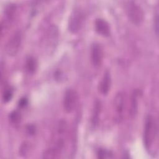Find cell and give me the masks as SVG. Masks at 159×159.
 Returning a JSON list of instances; mask_svg holds the SVG:
<instances>
[{"label": "cell", "mask_w": 159, "mask_h": 159, "mask_svg": "<svg viewBox=\"0 0 159 159\" xmlns=\"http://www.w3.org/2000/svg\"><path fill=\"white\" fill-rule=\"evenodd\" d=\"M111 86V76L110 71L106 70L101 78L99 83V89L101 93L103 95H106L110 91Z\"/></svg>", "instance_id": "10"}, {"label": "cell", "mask_w": 159, "mask_h": 159, "mask_svg": "<svg viewBox=\"0 0 159 159\" xmlns=\"http://www.w3.org/2000/svg\"><path fill=\"white\" fill-rule=\"evenodd\" d=\"M22 39V32L20 30L15 32L7 41L6 45V52L9 56H14L19 52Z\"/></svg>", "instance_id": "4"}, {"label": "cell", "mask_w": 159, "mask_h": 159, "mask_svg": "<svg viewBox=\"0 0 159 159\" xmlns=\"http://www.w3.org/2000/svg\"><path fill=\"white\" fill-rule=\"evenodd\" d=\"M8 118L9 121L12 124H16L20 122L21 119V116H20V114L18 111H13L11 113H9Z\"/></svg>", "instance_id": "16"}, {"label": "cell", "mask_w": 159, "mask_h": 159, "mask_svg": "<svg viewBox=\"0 0 159 159\" xmlns=\"http://www.w3.org/2000/svg\"><path fill=\"white\" fill-rule=\"evenodd\" d=\"M16 10V6L14 4L8 5L4 11V19L1 22V32L2 34L3 31L8 27L9 24L12 21Z\"/></svg>", "instance_id": "8"}, {"label": "cell", "mask_w": 159, "mask_h": 159, "mask_svg": "<svg viewBox=\"0 0 159 159\" xmlns=\"http://www.w3.org/2000/svg\"><path fill=\"white\" fill-rule=\"evenodd\" d=\"M58 39V29L55 25H51L46 32V40L48 45L54 46Z\"/></svg>", "instance_id": "11"}, {"label": "cell", "mask_w": 159, "mask_h": 159, "mask_svg": "<svg viewBox=\"0 0 159 159\" xmlns=\"http://www.w3.org/2000/svg\"><path fill=\"white\" fill-rule=\"evenodd\" d=\"M158 12H157L156 14H155V20H154V25H155V33L156 35H158Z\"/></svg>", "instance_id": "19"}, {"label": "cell", "mask_w": 159, "mask_h": 159, "mask_svg": "<svg viewBox=\"0 0 159 159\" xmlns=\"http://www.w3.org/2000/svg\"><path fill=\"white\" fill-rule=\"evenodd\" d=\"M84 16L83 12L79 9H74L69 18L68 28L72 34L77 33L82 27Z\"/></svg>", "instance_id": "3"}, {"label": "cell", "mask_w": 159, "mask_h": 159, "mask_svg": "<svg viewBox=\"0 0 159 159\" xmlns=\"http://www.w3.org/2000/svg\"><path fill=\"white\" fill-rule=\"evenodd\" d=\"M35 127H34V126H33V125H29V126L28 127V128H27L28 133H29V134H30V135H33V134H34V132H35Z\"/></svg>", "instance_id": "21"}, {"label": "cell", "mask_w": 159, "mask_h": 159, "mask_svg": "<svg viewBox=\"0 0 159 159\" xmlns=\"http://www.w3.org/2000/svg\"><path fill=\"white\" fill-rule=\"evenodd\" d=\"M139 93L137 91H134L131 97V104L130 109V116L132 118H134L138 112V100L137 94Z\"/></svg>", "instance_id": "13"}, {"label": "cell", "mask_w": 159, "mask_h": 159, "mask_svg": "<svg viewBox=\"0 0 159 159\" xmlns=\"http://www.w3.org/2000/svg\"><path fill=\"white\" fill-rule=\"evenodd\" d=\"M125 104V96L124 92H118L114 98V109L115 111V120L117 122H120L124 117V112Z\"/></svg>", "instance_id": "6"}, {"label": "cell", "mask_w": 159, "mask_h": 159, "mask_svg": "<svg viewBox=\"0 0 159 159\" xmlns=\"http://www.w3.org/2000/svg\"><path fill=\"white\" fill-rule=\"evenodd\" d=\"M157 133V123L155 117L152 115H148L145 119L143 142L147 149L150 148L155 139Z\"/></svg>", "instance_id": "1"}, {"label": "cell", "mask_w": 159, "mask_h": 159, "mask_svg": "<svg viewBox=\"0 0 159 159\" xmlns=\"http://www.w3.org/2000/svg\"><path fill=\"white\" fill-rule=\"evenodd\" d=\"M78 99V94L76 90L69 88L64 94L63 105V108L66 112H71L76 108Z\"/></svg>", "instance_id": "5"}, {"label": "cell", "mask_w": 159, "mask_h": 159, "mask_svg": "<svg viewBox=\"0 0 159 159\" xmlns=\"http://www.w3.org/2000/svg\"><path fill=\"white\" fill-rule=\"evenodd\" d=\"M38 67V61L34 57H29L25 61V69L29 73H34Z\"/></svg>", "instance_id": "12"}, {"label": "cell", "mask_w": 159, "mask_h": 159, "mask_svg": "<svg viewBox=\"0 0 159 159\" xmlns=\"http://www.w3.org/2000/svg\"><path fill=\"white\" fill-rule=\"evenodd\" d=\"M125 12L129 20L135 25L140 24L144 19L142 8L134 1H127L125 6Z\"/></svg>", "instance_id": "2"}, {"label": "cell", "mask_w": 159, "mask_h": 159, "mask_svg": "<svg viewBox=\"0 0 159 159\" xmlns=\"http://www.w3.org/2000/svg\"><path fill=\"white\" fill-rule=\"evenodd\" d=\"M28 104V100L26 98H22L19 101V106L21 107L26 106Z\"/></svg>", "instance_id": "20"}, {"label": "cell", "mask_w": 159, "mask_h": 159, "mask_svg": "<svg viewBox=\"0 0 159 159\" xmlns=\"http://www.w3.org/2000/svg\"><path fill=\"white\" fill-rule=\"evenodd\" d=\"M103 50L99 43H94L91 49V61L94 66H99L102 61Z\"/></svg>", "instance_id": "7"}, {"label": "cell", "mask_w": 159, "mask_h": 159, "mask_svg": "<svg viewBox=\"0 0 159 159\" xmlns=\"http://www.w3.org/2000/svg\"><path fill=\"white\" fill-rule=\"evenodd\" d=\"M97 157L98 158H113V153L107 149L99 148L97 152Z\"/></svg>", "instance_id": "15"}, {"label": "cell", "mask_w": 159, "mask_h": 159, "mask_svg": "<svg viewBox=\"0 0 159 159\" xmlns=\"http://www.w3.org/2000/svg\"><path fill=\"white\" fill-rule=\"evenodd\" d=\"M12 96H13V91L12 89H11L10 88L4 89L2 95V101L4 103H7L12 99Z\"/></svg>", "instance_id": "17"}, {"label": "cell", "mask_w": 159, "mask_h": 159, "mask_svg": "<svg viewBox=\"0 0 159 159\" xmlns=\"http://www.w3.org/2000/svg\"><path fill=\"white\" fill-rule=\"evenodd\" d=\"M29 149H30V147H29V143L27 142H24L20 148H19V153L21 156L22 157H25L26 155H28V153L29 152Z\"/></svg>", "instance_id": "18"}, {"label": "cell", "mask_w": 159, "mask_h": 159, "mask_svg": "<svg viewBox=\"0 0 159 159\" xmlns=\"http://www.w3.org/2000/svg\"><path fill=\"white\" fill-rule=\"evenodd\" d=\"M96 31L101 35L107 37L111 34V27L109 24L104 19H96L94 23Z\"/></svg>", "instance_id": "9"}, {"label": "cell", "mask_w": 159, "mask_h": 159, "mask_svg": "<svg viewBox=\"0 0 159 159\" xmlns=\"http://www.w3.org/2000/svg\"><path fill=\"white\" fill-rule=\"evenodd\" d=\"M101 109V101L99 100H96L94 102V109H93V115H92V124L93 125H96L98 122Z\"/></svg>", "instance_id": "14"}]
</instances>
